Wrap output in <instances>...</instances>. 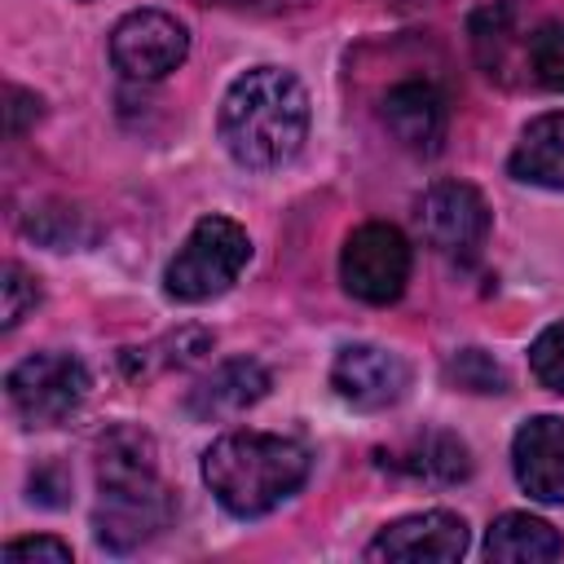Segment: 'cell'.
Here are the masks:
<instances>
[{
    "label": "cell",
    "mask_w": 564,
    "mask_h": 564,
    "mask_svg": "<svg viewBox=\"0 0 564 564\" xmlns=\"http://www.w3.org/2000/svg\"><path fill=\"white\" fill-rule=\"evenodd\" d=\"M172 520V494L159 480L154 441L141 427H110L97 445V511L93 533L106 551L128 555Z\"/></svg>",
    "instance_id": "6da1fadb"
},
{
    "label": "cell",
    "mask_w": 564,
    "mask_h": 564,
    "mask_svg": "<svg viewBox=\"0 0 564 564\" xmlns=\"http://www.w3.org/2000/svg\"><path fill=\"white\" fill-rule=\"evenodd\" d=\"M216 128L234 163L282 167L308 137V93L282 66H251L225 88Z\"/></svg>",
    "instance_id": "7a4b0ae2"
},
{
    "label": "cell",
    "mask_w": 564,
    "mask_h": 564,
    "mask_svg": "<svg viewBox=\"0 0 564 564\" xmlns=\"http://www.w3.org/2000/svg\"><path fill=\"white\" fill-rule=\"evenodd\" d=\"M308 476V449L278 432H225L203 454V480L212 498L238 516L256 520L282 507Z\"/></svg>",
    "instance_id": "3957f363"
},
{
    "label": "cell",
    "mask_w": 564,
    "mask_h": 564,
    "mask_svg": "<svg viewBox=\"0 0 564 564\" xmlns=\"http://www.w3.org/2000/svg\"><path fill=\"white\" fill-rule=\"evenodd\" d=\"M251 260V238L238 220L229 216H203L185 242L176 247V256L163 269V291L181 304H203L216 300L220 291H229L238 282V273Z\"/></svg>",
    "instance_id": "277c9868"
},
{
    "label": "cell",
    "mask_w": 564,
    "mask_h": 564,
    "mask_svg": "<svg viewBox=\"0 0 564 564\" xmlns=\"http://www.w3.org/2000/svg\"><path fill=\"white\" fill-rule=\"evenodd\" d=\"M9 405L26 427H53L70 419L88 397V370L70 352H35L4 379Z\"/></svg>",
    "instance_id": "5b68a950"
},
{
    "label": "cell",
    "mask_w": 564,
    "mask_h": 564,
    "mask_svg": "<svg viewBox=\"0 0 564 564\" xmlns=\"http://www.w3.org/2000/svg\"><path fill=\"white\" fill-rule=\"evenodd\" d=\"M339 282L361 304H392L410 282V242L397 225L370 220L339 251Z\"/></svg>",
    "instance_id": "8992f818"
},
{
    "label": "cell",
    "mask_w": 564,
    "mask_h": 564,
    "mask_svg": "<svg viewBox=\"0 0 564 564\" xmlns=\"http://www.w3.org/2000/svg\"><path fill=\"white\" fill-rule=\"evenodd\" d=\"M189 53V31L163 9H132L110 31V62L128 79H163Z\"/></svg>",
    "instance_id": "52a82bcc"
},
{
    "label": "cell",
    "mask_w": 564,
    "mask_h": 564,
    "mask_svg": "<svg viewBox=\"0 0 564 564\" xmlns=\"http://www.w3.org/2000/svg\"><path fill=\"white\" fill-rule=\"evenodd\" d=\"M419 234L432 251L441 256H458L471 260L489 234V207L480 198L476 185L467 181H436L423 198H419Z\"/></svg>",
    "instance_id": "ba28073f"
},
{
    "label": "cell",
    "mask_w": 564,
    "mask_h": 564,
    "mask_svg": "<svg viewBox=\"0 0 564 564\" xmlns=\"http://www.w3.org/2000/svg\"><path fill=\"white\" fill-rule=\"evenodd\" d=\"M467 551V524L454 511H414L379 529V538L366 546L370 560L392 564H449Z\"/></svg>",
    "instance_id": "9c48e42d"
},
{
    "label": "cell",
    "mask_w": 564,
    "mask_h": 564,
    "mask_svg": "<svg viewBox=\"0 0 564 564\" xmlns=\"http://www.w3.org/2000/svg\"><path fill=\"white\" fill-rule=\"evenodd\" d=\"M330 388L357 410H388L410 388V366L379 344H348L330 361Z\"/></svg>",
    "instance_id": "30bf717a"
},
{
    "label": "cell",
    "mask_w": 564,
    "mask_h": 564,
    "mask_svg": "<svg viewBox=\"0 0 564 564\" xmlns=\"http://www.w3.org/2000/svg\"><path fill=\"white\" fill-rule=\"evenodd\" d=\"M511 467L529 498L564 502V419L538 414L511 441Z\"/></svg>",
    "instance_id": "8fae6325"
},
{
    "label": "cell",
    "mask_w": 564,
    "mask_h": 564,
    "mask_svg": "<svg viewBox=\"0 0 564 564\" xmlns=\"http://www.w3.org/2000/svg\"><path fill=\"white\" fill-rule=\"evenodd\" d=\"M379 115L388 137L410 154H436L445 141V97L427 79L392 84Z\"/></svg>",
    "instance_id": "7c38bea8"
},
{
    "label": "cell",
    "mask_w": 564,
    "mask_h": 564,
    "mask_svg": "<svg viewBox=\"0 0 564 564\" xmlns=\"http://www.w3.org/2000/svg\"><path fill=\"white\" fill-rule=\"evenodd\" d=\"M264 392H269V370H264L256 357H229V361H220L198 388H189L185 410H189L194 419L212 423V419L242 414V410L256 405Z\"/></svg>",
    "instance_id": "4fadbf2b"
},
{
    "label": "cell",
    "mask_w": 564,
    "mask_h": 564,
    "mask_svg": "<svg viewBox=\"0 0 564 564\" xmlns=\"http://www.w3.org/2000/svg\"><path fill=\"white\" fill-rule=\"evenodd\" d=\"M507 167L524 185H542V189L564 194V110L529 119V128L520 132Z\"/></svg>",
    "instance_id": "5bb4252c"
},
{
    "label": "cell",
    "mask_w": 564,
    "mask_h": 564,
    "mask_svg": "<svg viewBox=\"0 0 564 564\" xmlns=\"http://www.w3.org/2000/svg\"><path fill=\"white\" fill-rule=\"evenodd\" d=\"M383 463L423 485H458L471 471V449L454 432H419L401 449L383 454Z\"/></svg>",
    "instance_id": "9a60e30c"
},
{
    "label": "cell",
    "mask_w": 564,
    "mask_h": 564,
    "mask_svg": "<svg viewBox=\"0 0 564 564\" xmlns=\"http://www.w3.org/2000/svg\"><path fill=\"white\" fill-rule=\"evenodd\" d=\"M485 555L502 560V564H546V560L564 555V538L546 520H538L529 511H507V516H498L489 524Z\"/></svg>",
    "instance_id": "2e32d148"
},
{
    "label": "cell",
    "mask_w": 564,
    "mask_h": 564,
    "mask_svg": "<svg viewBox=\"0 0 564 564\" xmlns=\"http://www.w3.org/2000/svg\"><path fill=\"white\" fill-rule=\"evenodd\" d=\"M212 330L203 326H181V330H167L159 335L154 344H141V348H123L119 352V366L128 379H154L163 370H181L189 361H198L203 352H212Z\"/></svg>",
    "instance_id": "e0dca14e"
},
{
    "label": "cell",
    "mask_w": 564,
    "mask_h": 564,
    "mask_svg": "<svg viewBox=\"0 0 564 564\" xmlns=\"http://www.w3.org/2000/svg\"><path fill=\"white\" fill-rule=\"evenodd\" d=\"M26 234L53 251H70V247H84L93 242V225L79 207L70 203H44V207H31L26 216Z\"/></svg>",
    "instance_id": "ac0fdd59"
},
{
    "label": "cell",
    "mask_w": 564,
    "mask_h": 564,
    "mask_svg": "<svg viewBox=\"0 0 564 564\" xmlns=\"http://www.w3.org/2000/svg\"><path fill=\"white\" fill-rule=\"evenodd\" d=\"M507 44H511V4H485L471 18V48L489 75L507 70Z\"/></svg>",
    "instance_id": "d6986e66"
},
{
    "label": "cell",
    "mask_w": 564,
    "mask_h": 564,
    "mask_svg": "<svg viewBox=\"0 0 564 564\" xmlns=\"http://www.w3.org/2000/svg\"><path fill=\"white\" fill-rule=\"evenodd\" d=\"M445 379L463 392H507V370L485 348H463L445 361Z\"/></svg>",
    "instance_id": "ffe728a7"
},
{
    "label": "cell",
    "mask_w": 564,
    "mask_h": 564,
    "mask_svg": "<svg viewBox=\"0 0 564 564\" xmlns=\"http://www.w3.org/2000/svg\"><path fill=\"white\" fill-rule=\"evenodd\" d=\"M524 53H529L533 79H538L542 88L564 93V22H542V26L529 35Z\"/></svg>",
    "instance_id": "44dd1931"
},
{
    "label": "cell",
    "mask_w": 564,
    "mask_h": 564,
    "mask_svg": "<svg viewBox=\"0 0 564 564\" xmlns=\"http://www.w3.org/2000/svg\"><path fill=\"white\" fill-rule=\"evenodd\" d=\"M529 370L546 392L564 397V317L551 322L533 344H529Z\"/></svg>",
    "instance_id": "7402d4cb"
},
{
    "label": "cell",
    "mask_w": 564,
    "mask_h": 564,
    "mask_svg": "<svg viewBox=\"0 0 564 564\" xmlns=\"http://www.w3.org/2000/svg\"><path fill=\"white\" fill-rule=\"evenodd\" d=\"M35 304H40V282H35L22 264L9 260V264L0 269V326L13 330Z\"/></svg>",
    "instance_id": "603a6c76"
},
{
    "label": "cell",
    "mask_w": 564,
    "mask_h": 564,
    "mask_svg": "<svg viewBox=\"0 0 564 564\" xmlns=\"http://www.w3.org/2000/svg\"><path fill=\"white\" fill-rule=\"evenodd\" d=\"M0 555L4 564H70V546L62 538H13Z\"/></svg>",
    "instance_id": "cb8c5ba5"
},
{
    "label": "cell",
    "mask_w": 564,
    "mask_h": 564,
    "mask_svg": "<svg viewBox=\"0 0 564 564\" xmlns=\"http://www.w3.org/2000/svg\"><path fill=\"white\" fill-rule=\"evenodd\" d=\"M4 123H9V137H18V132H26L35 119H40V97L35 93H26V88H18V84H9L4 88Z\"/></svg>",
    "instance_id": "d4e9b609"
},
{
    "label": "cell",
    "mask_w": 564,
    "mask_h": 564,
    "mask_svg": "<svg viewBox=\"0 0 564 564\" xmlns=\"http://www.w3.org/2000/svg\"><path fill=\"white\" fill-rule=\"evenodd\" d=\"M203 4H225V9H247V13H286V9H304L308 0H203Z\"/></svg>",
    "instance_id": "484cf974"
}]
</instances>
